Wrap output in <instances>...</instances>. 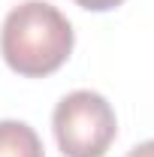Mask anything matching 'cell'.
Masks as SVG:
<instances>
[{"instance_id": "cell-1", "label": "cell", "mask_w": 154, "mask_h": 157, "mask_svg": "<svg viewBox=\"0 0 154 157\" xmlns=\"http://www.w3.org/2000/svg\"><path fill=\"white\" fill-rule=\"evenodd\" d=\"M73 24L45 0L18 3L0 30V55L18 76L42 78L60 70L73 52Z\"/></svg>"}, {"instance_id": "cell-2", "label": "cell", "mask_w": 154, "mask_h": 157, "mask_svg": "<svg viewBox=\"0 0 154 157\" xmlns=\"http://www.w3.org/2000/svg\"><path fill=\"white\" fill-rule=\"evenodd\" d=\"M55 139L64 157H103L118 136V118L97 91H73L55 106Z\"/></svg>"}, {"instance_id": "cell-3", "label": "cell", "mask_w": 154, "mask_h": 157, "mask_svg": "<svg viewBox=\"0 0 154 157\" xmlns=\"http://www.w3.org/2000/svg\"><path fill=\"white\" fill-rule=\"evenodd\" d=\"M0 157H45V151L30 124L0 121Z\"/></svg>"}, {"instance_id": "cell-4", "label": "cell", "mask_w": 154, "mask_h": 157, "mask_svg": "<svg viewBox=\"0 0 154 157\" xmlns=\"http://www.w3.org/2000/svg\"><path fill=\"white\" fill-rule=\"evenodd\" d=\"M82 9H91V12H106V9H115L118 3L124 0H76Z\"/></svg>"}, {"instance_id": "cell-5", "label": "cell", "mask_w": 154, "mask_h": 157, "mask_svg": "<svg viewBox=\"0 0 154 157\" xmlns=\"http://www.w3.org/2000/svg\"><path fill=\"white\" fill-rule=\"evenodd\" d=\"M127 157H154V139L139 142L136 148H130V154H127Z\"/></svg>"}]
</instances>
